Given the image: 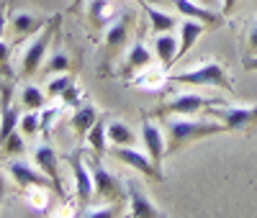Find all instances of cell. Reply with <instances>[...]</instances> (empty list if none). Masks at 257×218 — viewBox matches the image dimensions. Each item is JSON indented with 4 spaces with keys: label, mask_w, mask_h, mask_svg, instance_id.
Masks as SVG:
<instances>
[{
    "label": "cell",
    "mask_w": 257,
    "mask_h": 218,
    "mask_svg": "<svg viewBox=\"0 0 257 218\" xmlns=\"http://www.w3.org/2000/svg\"><path fill=\"white\" fill-rule=\"evenodd\" d=\"M165 136H167V157L180 151L183 146H190L193 141L216 136L226 126L216 118H193V116H165Z\"/></svg>",
    "instance_id": "1"
},
{
    "label": "cell",
    "mask_w": 257,
    "mask_h": 218,
    "mask_svg": "<svg viewBox=\"0 0 257 218\" xmlns=\"http://www.w3.org/2000/svg\"><path fill=\"white\" fill-rule=\"evenodd\" d=\"M134 13L123 11L118 18H113L108 26H105V36H103V47H100V57H98V75H111L116 59L123 54V49L128 47V39L134 31Z\"/></svg>",
    "instance_id": "2"
},
{
    "label": "cell",
    "mask_w": 257,
    "mask_h": 218,
    "mask_svg": "<svg viewBox=\"0 0 257 218\" xmlns=\"http://www.w3.org/2000/svg\"><path fill=\"white\" fill-rule=\"evenodd\" d=\"M57 26H59V16H54L36 36H31L29 47L24 49V54H21V72L18 75L24 80H31L36 72H41V62L47 59L52 41L57 39Z\"/></svg>",
    "instance_id": "3"
},
{
    "label": "cell",
    "mask_w": 257,
    "mask_h": 218,
    "mask_svg": "<svg viewBox=\"0 0 257 218\" xmlns=\"http://www.w3.org/2000/svg\"><path fill=\"white\" fill-rule=\"evenodd\" d=\"M167 82H180V85H193V87H221V90H226V93H234L229 72L213 59L201 64V67H196V70L170 75Z\"/></svg>",
    "instance_id": "4"
},
{
    "label": "cell",
    "mask_w": 257,
    "mask_h": 218,
    "mask_svg": "<svg viewBox=\"0 0 257 218\" xmlns=\"http://www.w3.org/2000/svg\"><path fill=\"white\" fill-rule=\"evenodd\" d=\"M203 113L208 118L221 121L226 126V131L252 134L257 128V103H252V105H216V103H211L203 108Z\"/></svg>",
    "instance_id": "5"
},
{
    "label": "cell",
    "mask_w": 257,
    "mask_h": 218,
    "mask_svg": "<svg viewBox=\"0 0 257 218\" xmlns=\"http://www.w3.org/2000/svg\"><path fill=\"white\" fill-rule=\"evenodd\" d=\"M85 162H88L90 174H93V192H95V198L100 203H116V205H121L123 198H128L123 180H118L116 174H111L108 169H105L100 164V157H95V154L93 157L85 154Z\"/></svg>",
    "instance_id": "6"
},
{
    "label": "cell",
    "mask_w": 257,
    "mask_h": 218,
    "mask_svg": "<svg viewBox=\"0 0 257 218\" xmlns=\"http://www.w3.org/2000/svg\"><path fill=\"white\" fill-rule=\"evenodd\" d=\"M64 159L70 162L72 167V174H75V192H77V203L80 205H90L93 200V174H90V167L85 162V154L80 149L70 151V154H64Z\"/></svg>",
    "instance_id": "7"
},
{
    "label": "cell",
    "mask_w": 257,
    "mask_h": 218,
    "mask_svg": "<svg viewBox=\"0 0 257 218\" xmlns=\"http://www.w3.org/2000/svg\"><path fill=\"white\" fill-rule=\"evenodd\" d=\"M211 103H219V100H211V98H203V95H196V93H183V95H175L173 100H167L165 105H160L155 116L165 118V116H193L203 111L206 105Z\"/></svg>",
    "instance_id": "8"
},
{
    "label": "cell",
    "mask_w": 257,
    "mask_h": 218,
    "mask_svg": "<svg viewBox=\"0 0 257 218\" xmlns=\"http://www.w3.org/2000/svg\"><path fill=\"white\" fill-rule=\"evenodd\" d=\"M111 154L128 164V167H134L137 172H142L144 177H152V180H165V172L157 169V164L152 162V157L144 154V151H137L134 146H111Z\"/></svg>",
    "instance_id": "9"
},
{
    "label": "cell",
    "mask_w": 257,
    "mask_h": 218,
    "mask_svg": "<svg viewBox=\"0 0 257 218\" xmlns=\"http://www.w3.org/2000/svg\"><path fill=\"white\" fill-rule=\"evenodd\" d=\"M49 21H44L36 13H29V11H18L13 16H8V34L13 39V44H21L31 36H36L41 29H44Z\"/></svg>",
    "instance_id": "10"
},
{
    "label": "cell",
    "mask_w": 257,
    "mask_h": 218,
    "mask_svg": "<svg viewBox=\"0 0 257 218\" xmlns=\"http://www.w3.org/2000/svg\"><path fill=\"white\" fill-rule=\"evenodd\" d=\"M6 167H8V174H11V177H13L21 187H24V190L36 187V185H41V187H54V182H52L49 174H44L39 167H34V164H29V162H24V159H11Z\"/></svg>",
    "instance_id": "11"
},
{
    "label": "cell",
    "mask_w": 257,
    "mask_h": 218,
    "mask_svg": "<svg viewBox=\"0 0 257 218\" xmlns=\"http://www.w3.org/2000/svg\"><path fill=\"white\" fill-rule=\"evenodd\" d=\"M142 144H144V151L157 164V169H162V159L167 157V139L157 123H152V121L142 123Z\"/></svg>",
    "instance_id": "12"
},
{
    "label": "cell",
    "mask_w": 257,
    "mask_h": 218,
    "mask_svg": "<svg viewBox=\"0 0 257 218\" xmlns=\"http://www.w3.org/2000/svg\"><path fill=\"white\" fill-rule=\"evenodd\" d=\"M126 195H128V205H132L134 218H162L165 213L152 203V198L139 187L137 180H126Z\"/></svg>",
    "instance_id": "13"
},
{
    "label": "cell",
    "mask_w": 257,
    "mask_h": 218,
    "mask_svg": "<svg viewBox=\"0 0 257 218\" xmlns=\"http://www.w3.org/2000/svg\"><path fill=\"white\" fill-rule=\"evenodd\" d=\"M175 6V11L183 16V18H196L201 24H206L208 29H219L224 24V13H216L213 8H206L196 0H170Z\"/></svg>",
    "instance_id": "14"
},
{
    "label": "cell",
    "mask_w": 257,
    "mask_h": 218,
    "mask_svg": "<svg viewBox=\"0 0 257 218\" xmlns=\"http://www.w3.org/2000/svg\"><path fill=\"white\" fill-rule=\"evenodd\" d=\"M149 64H152V52H149L142 41H137V44H132V47H128L126 59H123L121 70H118V77H123V80H134L142 70L149 67Z\"/></svg>",
    "instance_id": "15"
},
{
    "label": "cell",
    "mask_w": 257,
    "mask_h": 218,
    "mask_svg": "<svg viewBox=\"0 0 257 218\" xmlns=\"http://www.w3.org/2000/svg\"><path fill=\"white\" fill-rule=\"evenodd\" d=\"M34 164L44 172V174H49L52 182H54V190H57L59 195H64V190H62V177H59V154L54 151V146L39 144V146L34 149Z\"/></svg>",
    "instance_id": "16"
},
{
    "label": "cell",
    "mask_w": 257,
    "mask_h": 218,
    "mask_svg": "<svg viewBox=\"0 0 257 218\" xmlns=\"http://www.w3.org/2000/svg\"><path fill=\"white\" fill-rule=\"evenodd\" d=\"M85 16L93 31H103L113 21V6L111 0H85Z\"/></svg>",
    "instance_id": "17"
},
{
    "label": "cell",
    "mask_w": 257,
    "mask_h": 218,
    "mask_svg": "<svg viewBox=\"0 0 257 218\" xmlns=\"http://www.w3.org/2000/svg\"><path fill=\"white\" fill-rule=\"evenodd\" d=\"M178 49H180V39H175L173 31L157 34V39H155V54H157V59H160V64L165 70H170L178 62Z\"/></svg>",
    "instance_id": "18"
},
{
    "label": "cell",
    "mask_w": 257,
    "mask_h": 218,
    "mask_svg": "<svg viewBox=\"0 0 257 218\" xmlns=\"http://www.w3.org/2000/svg\"><path fill=\"white\" fill-rule=\"evenodd\" d=\"M142 6V11L147 13V18H149V26H152V31L155 34H165V31H173L175 26H178V16H173V13H165V11H160L155 3H139Z\"/></svg>",
    "instance_id": "19"
},
{
    "label": "cell",
    "mask_w": 257,
    "mask_h": 218,
    "mask_svg": "<svg viewBox=\"0 0 257 218\" xmlns=\"http://www.w3.org/2000/svg\"><path fill=\"white\" fill-rule=\"evenodd\" d=\"M206 29H208V26L201 24V21H196V18H185V21H183V24H180V49H178V59L185 57V54L193 49L196 39H198Z\"/></svg>",
    "instance_id": "20"
},
{
    "label": "cell",
    "mask_w": 257,
    "mask_h": 218,
    "mask_svg": "<svg viewBox=\"0 0 257 218\" xmlns=\"http://www.w3.org/2000/svg\"><path fill=\"white\" fill-rule=\"evenodd\" d=\"M95 121H98V111H95V105H90V103L77 105L75 113H72V118H70L72 131H75L77 136H88V131L93 128Z\"/></svg>",
    "instance_id": "21"
},
{
    "label": "cell",
    "mask_w": 257,
    "mask_h": 218,
    "mask_svg": "<svg viewBox=\"0 0 257 218\" xmlns=\"http://www.w3.org/2000/svg\"><path fill=\"white\" fill-rule=\"evenodd\" d=\"M105 131H108V141L113 146H134L137 144V136L128 123L123 121H111L108 126H105Z\"/></svg>",
    "instance_id": "22"
},
{
    "label": "cell",
    "mask_w": 257,
    "mask_h": 218,
    "mask_svg": "<svg viewBox=\"0 0 257 218\" xmlns=\"http://www.w3.org/2000/svg\"><path fill=\"white\" fill-rule=\"evenodd\" d=\"M47 100H49V95L41 93V87H36V85L21 87L18 103H21V108H26V111H41V108H47Z\"/></svg>",
    "instance_id": "23"
},
{
    "label": "cell",
    "mask_w": 257,
    "mask_h": 218,
    "mask_svg": "<svg viewBox=\"0 0 257 218\" xmlns=\"http://www.w3.org/2000/svg\"><path fill=\"white\" fill-rule=\"evenodd\" d=\"M105 126H108V123H103V121L98 118V121L93 123V128L88 131V136H85L95 157H103L105 149H108V144H105V141H108V131H105Z\"/></svg>",
    "instance_id": "24"
},
{
    "label": "cell",
    "mask_w": 257,
    "mask_h": 218,
    "mask_svg": "<svg viewBox=\"0 0 257 218\" xmlns=\"http://www.w3.org/2000/svg\"><path fill=\"white\" fill-rule=\"evenodd\" d=\"M44 62L47 64L41 67V72H44V75H62V72L70 70V57H67V52H62L59 47H54L52 54H47Z\"/></svg>",
    "instance_id": "25"
},
{
    "label": "cell",
    "mask_w": 257,
    "mask_h": 218,
    "mask_svg": "<svg viewBox=\"0 0 257 218\" xmlns=\"http://www.w3.org/2000/svg\"><path fill=\"white\" fill-rule=\"evenodd\" d=\"M0 146H3V154H8V157L24 154V151H26V134H24L21 128H16L13 134H11L3 144H0Z\"/></svg>",
    "instance_id": "26"
},
{
    "label": "cell",
    "mask_w": 257,
    "mask_h": 218,
    "mask_svg": "<svg viewBox=\"0 0 257 218\" xmlns=\"http://www.w3.org/2000/svg\"><path fill=\"white\" fill-rule=\"evenodd\" d=\"M72 82H75V80H72L67 72H62V75H57L54 80H49V82H47V90H44V93H47L49 98H54V100H57V98H62L64 93L70 90V85H72Z\"/></svg>",
    "instance_id": "27"
},
{
    "label": "cell",
    "mask_w": 257,
    "mask_h": 218,
    "mask_svg": "<svg viewBox=\"0 0 257 218\" xmlns=\"http://www.w3.org/2000/svg\"><path fill=\"white\" fill-rule=\"evenodd\" d=\"M18 128L24 131L26 136H36L39 131H41V113H39V111H26L24 116H21Z\"/></svg>",
    "instance_id": "28"
},
{
    "label": "cell",
    "mask_w": 257,
    "mask_h": 218,
    "mask_svg": "<svg viewBox=\"0 0 257 218\" xmlns=\"http://www.w3.org/2000/svg\"><path fill=\"white\" fill-rule=\"evenodd\" d=\"M0 77L3 80H13V70H11V44L0 39Z\"/></svg>",
    "instance_id": "29"
},
{
    "label": "cell",
    "mask_w": 257,
    "mask_h": 218,
    "mask_svg": "<svg viewBox=\"0 0 257 218\" xmlns=\"http://www.w3.org/2000/svg\"><path fill=\"white\" fill-rule=\"evenodd\" d=\"M82 215L85 218H111V215H118V208L116 203H105L103 208H82Z\"/></svg>",
    "instance_id": "30"
},
{
    "label": "cell",
    "mask_w": 257,
    "mask_h": 218,
    "mask_svg": "<svg viewBox=\"0 0 257 218\" xmlns=\"http://www.w3.org/2000/svg\"><path fill=\"white\" fill-rule=\"evenodd\" d=\"M234 8H237V0H221V13L224 16H229Z\"/></svg>",
    "instance_id": "31"
},
{
    "label": "cell",
    "mask_w": 257,
    "mask_h": 218,
    "mask_svg": "<svg viewBox=\"0 0 257 218\" xmlns=\"http://www.w3.org/2000/svg\"><path fill=\"white\" fill-rule=\"evenodd\" d=\"M247 47H249V52H257V26L249 31V39H247Z\"/></svg>",
    "instance_id": "32"
},
{
    "label": "cell",
    "mask_w": 257,
    "mask_h": 218,
    "mask_svg": "<svg viewBox=\"0 0 257 218\" xmlns=\"http://www.w3.org/2000/svg\"><path fill=\"white\" fill-rule=\"evenodd\" d=\"M8 31V16H6V11L0 8V39H3V34Z\"/></svg>",
    "instance_id": "33"
},
{
    "label": "cell",
    "mask_w": 257,
    "mask_h": 218,
    "mask_svg": "<svg viewBox=\"0 0 257 218\" xmlns=\"http://www.w3.org/2000/svg\"><path fill=\"white\" fill-rule=\"evenodd\" d=\"M82 6H85V0H72V3H70V11H72V13H77Z\"/></svg>",
    "instance_id": "34"
},
{
    "label": "cell",
    "mask_w": 257,
    "mask_h": 218,
    "mask_svg": "<svg viewBox=\"0 0 257 218\" xmlns=\"http://www.w3.org/2000/svg\"><path fill=\"white\" fill-rule=\"evenodd\" d=\"M244 67H247V70H257V59H254V57H247V59H244Z\"/></svg>",
    "instance_id": "35"
},
{
    "label": "cell",
    "mask_w": 257,
    "mask_h": 218,
    "mask_svg": "<svg viewBox=\"0 0 257 218\" xmlns=\"http://www.w3.org/2000/svg\"><path fill=\"white\" fill-rule=\"evenodd\" d=\"M196 3H201V6H206V8H216L219 0H196Z\"/></svg>",
    "instance_id": "36"
},
{
    "label": "cell",
    "mask_w": 257,
    "mask_h": 218,
    "mask_svg": "<svg viewBox=\"0 0 257 218\" xmlns=\"http://www.w3.org/2000/svg\"><path fill=\"white\" fill-rule=\"evenodd\" d=\"M3 195H6V180H3V174H0V203H3Z\"/></svg>",
    "instance_id": "37"
},
{
    "label": "cell",
    "mask_w": 257,
    "mask_h": 218,
    "mask_svg": "<svg viewBox=\"0 0 257 218\" xmlns=\"http://www.w3.org/2000/svg\"><path fill=\"white\" fill-rule=\"evenodd\" d=\"M139 3H155V6H160V3H165V0H139Z\"/></svg>",
    "instance_id": "38"
}]
</instances>
